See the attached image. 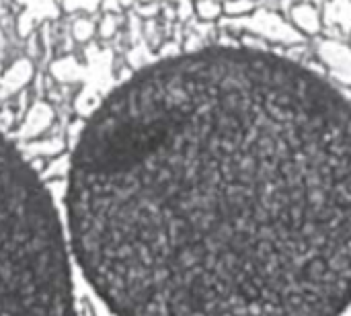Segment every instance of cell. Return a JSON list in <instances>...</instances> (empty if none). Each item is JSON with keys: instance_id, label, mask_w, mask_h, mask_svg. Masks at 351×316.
<instances>
[{"instance_id": "cell-1", "label": "cell", "mask_w": 351, "mask_h": 316, "mask_svg": "<svg viewBox=\"0 0 351 316\" xmlns=\"http://www.w3.org/2000/svg\"><path fill=\"white\" fill-rule=\"evenodd\" d=\"M66 220L84 280L115 316H341L351 103L251 47L148 64L84 123Z\"/></svg>"}, {"instance_id": "cell-2", "label": "cell", "mask_w": 351, "mask_h": 316, "mask_svg": "<svg viewBox=\"0 0 351 316\" xmlns=\"http://www.w3.org/2000/svg\"><path fill=\"white\" fill-rule=\"evenodd\" d=\"M0 316H76L60 214L0 132Z\"/></svg>"}, {"instance_id": "cell-3", "label": "cell", "mask_w": 351, "mask_h": 316, "mask_svg": "<svg viewBox=\"0 0 351 316\" xmlns=\"http://www.w3.org/2000/svg\"><path fill=\"white\" fill-rule=\"evenodd\" d=\"M292 23L296 25V29L304 35H317L321 31V14L319 10L308 4V2H300L292 8Z\"/></svg>"}]
</instances>
